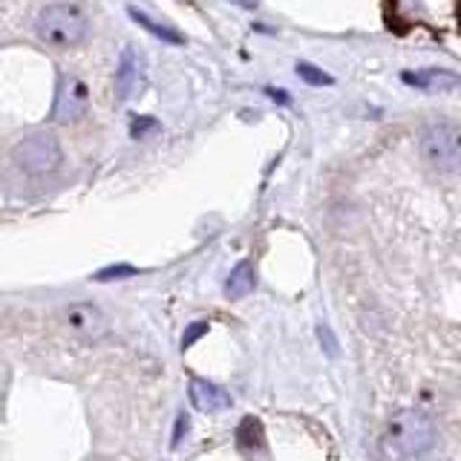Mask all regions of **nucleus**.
Returning <instances> with one entry per match:
<instances>
[{
  "instance_id": "1",
  "label": "nucleus",
  "mask_w": 461,
  "mask_h": 461,
  "mask_svg": "<svg viewBox=\"0 0 461 461\" xmlns=\"http://www.w3.org/2000/svg\"><path fill=\"white\" fill-rule=\"evenodd\" d=\"M386 441L401 458H421L438 444V427L421 410H401L386 421Z\"/></svg>"
},
{
  "instance_id": "2",
  "label": "nucleus",
  "mask_w": 461,
  "mask_h": 461,
  "mask_svg": "<svg viewBox=\"0 0 461 461\" xmlns=\"http://www.w3.org/2000/svg\"><path fill=\"white\" fill-rule=\"evenodd\" d=\"M90 32V21L76 4H52L38 12L35 35L52 50H76Z\"/></svg>"
},
{
  "instance_id": "3",
  "label": "nucleus",
  "mask_w": 461,
  "mask_h": 461,
  "mask_svg": "<svg viewBox=\"0 0 461 461\" xmlns=\"http://www.w3.org/2000/svg\"><path fill=\"white\" fill-rule=\"evenodd\" d=\"M418 150L432 170H461V127L456 122H429L418 136Z\"/></svg>"
},
{
  "instance_id": "4",
  "label": "nucleus",
  "mask_w": 461,
  "mask_h": 461,
  "mask_svg": "<svg viewBox=\"0 0 461 461\" xmlns=\"http://www.w3.org/2000/svg\"><path fill=\"white\" fill-rule=\"evenodd\" d=\"M64 162V150L61 141H58L55 133L50 130H35L18 141L14 148V165H18L29 176H47V173H55Z\"/></svg>"
},
{
  "instance_id": "5",
  "label": "nucleus",
  "mask_w": 461,
  "mask_h": 461,
  "mask_svg": "<svg viewBox=\"0 0 461 461\" xmlns=\"http://www.w3.org/2000/svg\"><path fill=\"white\" fill-rule=\"evenodd\" d=\"M86 110H90V90L78 76L64 72L58 78V93H55V107H52V122L58 124H72L81 122Z\"/></svg>"
},
{
  "instance_id": "6",
  "label": "nucleus",
  "mask_w": 461,
  "mask_h": 461,
  "mask_svg": "<svg viewBox=\"0 0 461 461\" xmlns=\"http://www.w3.org/2000/svg\"><path fill=\"white\" fill-rule=\"evenodd\" d=\"M64 321L84 340H98L107 335V317L95 303H72L64 309Z\"/></svg>"
},
{
  "instance_id": "7",
  "label": "nucleus",
  "mask_w": 461,
  "mask_h": 461,
  "mask_svg": "<svg viewBox=\"0 0 461 461\" xmlns=\"http://www.w3.org/2000/svg\"><path fill=\"white\" fill-rule=\"evenodd\" d=\"M144 90V61L136 47H124L115 67V95L119 101H133Z\"/></svg>"
},
{
  "instance_id": "8",
  "label": "nucleus",
  "mask_w": 461,
  "mask_h": 461,
  "mask_svg": "<svg viewBox=\"0 0 461 461\" xmlns=\"http://www.w3.org/2000/svg\"><path fill=\"white\" fill-rule=\"evenodd\" d=\"M401 81L412 90L424 93H461V76L450 69L427 67V69H403Z\"/></svg>"
},
{
  "instance_id": "9",
  "label": "nucleus",
  "mask_w": 461,
  "mask_h": 461,
  "mask_svg": "<svg viewBox=\"0 0 461 461\" xmlns=\"http://www.w3.org/2000/svg\"><path fill=\"white\" fill-rule=\"evenodd\" d=\"M187 395H191V403L199 412H222L230 407V395L225 389L211 381H202V378H191V384H187Z\"/></svg>"
},
{
  "instance_id": "10",
  "label": "nucleus",
  "mask_w": 461,
  "mask_h": 461,
  "mask_svg": "<svg viewBox=\"0 0 461 461\" xmlns=\"http://www.w3.org/2000/svg\"><path fill=\"white\" fill-rule=\"evenodd\" d=\"M257 285V274H254V266L249 263V259H242V263H237L234 268H230L228 280H225V294L230 300H240V297H249L254 292Z\"/></svg>"
},
{
  "instance_id": "11",
  "label": "nucleus",
  "mask_w": 461,
  "mask_h": 461,
  "mask_svg": "<svg viewBox=\"0 0 461 461\" xmlns=\"http://www.w3.org/2000/svg\"><path fill=\"white\" fill-rule=\"evenodd\" d=\"M237 447L242 453H259L266 447L263 441V424L257 421V418H245L237 429Z\"/></svg>"
},
{
  "instance_id": "12",
  "label": "nucleus",
  "mask_w": 461,
  "mask_h": 461,
  "mask_svg": "<svg viewBox=\"0 0 461 461\" xmlns=\"http://www.w3.org/2000/svg\"><path fill=\"white\" fill-rule=\"evenodd\" d=\"M130 18H133L141 29H148V32H150L153 38H158V41H167V43H185V38H182L173 26L158 23V21H153V18H150V14H144V12H139V9H130Z\"/></svg>"
},
{
  "instance_id": "13",
  "label": "nucleus",
  "mask_w": 461,
  "mask_h": 461,
  "mask_svg": "<svg viewBox=\"0 0 461 461\" xmlns=\"http://www.w3.org/2000/svg\"><path fill=\"white\" fill-rule=\"evenodd\" d=\"M294 69H297L300 81H306L309 86H331V84H335V78H331L326 69L314 67V64H309V61H297Z\"/></svg>"
},
{
  "instance_id": "14",
  "label": "nucleus",
  "mask_w": 461,
  "mask_h": 461,
  "mask_svg": "<svg viewBox=\"0 0 461 461\" xmlns=\"http://www.w3.org/2000/svg\"><path fill=\"white\" fill-rule=\"evenodd\" d=\"M136 268L133 266H110L104 271H98L95 274V280L98 283H110V280H122V277H133Z\"/></svg>"
},
{
  "instance_id": "15",
  "label": "nucleus",
  "mask_w": 461,
  "mask_h": 461,
  "mask_svg": "<svg viewBox=\"0 0 461 461\" xmlns=\"http://www.w3.org/2000/svg\"><path fill=\"white\" fill-rule=\"evenodd\" d=\"M266 95L274 101V104L292 107V93H288V90H280V86H266Z\"/></svg>"
},
{
  "instance_id": "16",
  "label": "nucleus",
  "mask_w": 461,
  "mask_h": 461,
  "mask_svg": "<svg viewBox=\"0 0 461 461\" xmlns=\"http://www.w3.org/2000/svg\"><path fill=\"white\" fill-rule=\"evenodd\" d=\"M156 127H158L156 119H150V115H141V119H136V124H133V136L141 139V136H148L150 130H156Z\"/></svg>"
},
{
  "instance_id": "17",
  "label": "nucleus",
  "mask_w": 461,
  "mask_h": 461,
  "mask_svg": "<svg viewBox=\"0 0 461 461\" xmlns=\"http://www.w3.org/2000/svg\"><path fill=\"white\" fill-rule=\"evenodd\" d=\"M208 331V323H194V326H187V331H185V340H182V349H187L191 343H196L199 340V335H205Z\"/></svg>"
},
{
  "instance_id": "18",
  "label": "nucleus",
  "mask_w": 461,
  "mask_h": 461,
  "mask_svg": "<svg viewBox=\"0 0 461 461\" xmlns=\"http://www.w3.org/2000/svg\"><path fill=\"white\" fill-rule=\"evenodd\" d=\"M234 4H237V6H242V9H249V12H251V9H257V6H259V0H234Z\"/></svg>"
},
{
  "instance_id": "19",
  "label": "nucleus",
  "mask_w": 461,
  "mask_h": 461,
  "mask_svg": "<svg viewBox=\"0 0 461 461\" xmlns=\"http://www.w3.org/2000/svg\"><path fill=\"white\" fill-rule=\"evenodd\" d=\"M254 32H266V35H274V29L263 26V23H254Z\"/></svg>"
},
{
  "instance_id": "20",
  "label": "nucleus",
  "mask_w": 461,
  "mask_h": 461,
  "mask_svg": "<svg viewBox=\"0 0 461 461\" xmlns=\"http://www.w3.org/2000/svg\"><path fill=\"white\" fill-rule=\"evenodd\" d=\"M438 461H441V458H438ZM444 461H447V458H444Z\"/></svg>"
}]
</instances>
